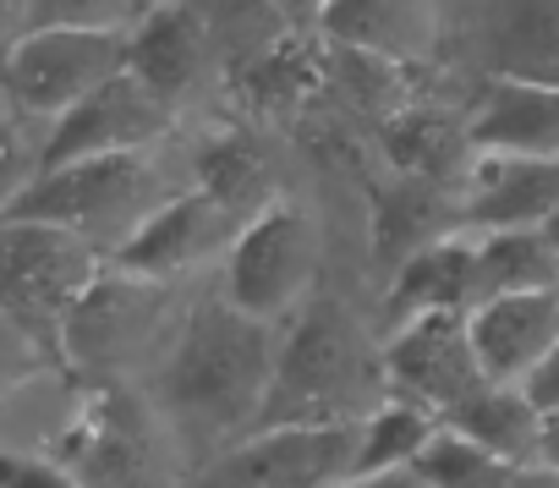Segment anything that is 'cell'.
I'll list each match as a JSON object with an SVG mask.
<instances>
[{
    "label": "cell",
    "instance_id": "obj_27",
    "mask_svg": "<svg viewBox=\"0 0 559 488\" xmlns=\"http://www.w3.org/2000/svg\"><path fill=\"white\" fill-rule=\"evenodd\" d=\"M510 466H515V461L488 455L483 444L461 439V433L444 428V422H439V428L428 433V444L412 455V472H417L428 488H504Z\"/></svg>",
    "mask_w": 559,
    "mask_h": 488
},
{
    "label": "cell",
    "instance_id": "obj_20",
    "mask_svg": "<svg viewBox=\"0 0 559 488\" xmlns=\"http://www.w3.org/2000/svg\"><path fill=\"white\" fill-rule=\"evenodd\" d=\"M319 28L357 56H412L428 39V0H319Z\"/></svg>",
    "mask_w": 559,
    "mask_h": 488
},
{
    "label": "cell",
    "instance_id": "obj_3",
    "mask_svg": "<svg viewBox=\"0 0 559 488\" xmlns=\"http://www.w3.org/2000/svg\"><path fill=\"white\" fill-rule=\"evenodd\" d=\"M165 198L170 192L159 187V170L143 154H105V159L61 165V170H39L0 219L61 225L78 241H88L99 259H110Z\"/></svg>",
    "mask_w": 559,
    "mask_h": 488
},
{
    "label": "cell",
    "instance_id": "obj_9",
    "mask_svg": "<svg viewBox=\"0 0 559 488\" xmlns=\"http://www.w3.org/2000/svg\"><path fill=\"white\" fill-rule=\"evenodd\" d=\"M127 34H88V28H39L23 34L0 61V88L17 116L56 121L67 105L94 94L121 72Z\"/></svg>",
    "mask_w": 559,
    "mask_h": 488
},
{
    "label": "cell",
    "instance_id": "obj_30",
    "mask_svg": "<svg viewBox=\"0 0 559 488\" xmlns=\"http://www.w3.org/2000/svg\"><path fill=\"white\" fill-rule=\"evenodd\" d=\"M45 373H56L50 368V357L7 319V313H0V401H7V395H17L23 384H34V379H45Z\"/></svg>",
    "mask_w": 559,
    "mask_h": 488
},
{
    "label": "cell",
    "instance_id": "obj_26",
    "mask_svg": "<svg viewBox=\"0 0 559 488\" xmlns=\"http://www.w3.org/2000/svg\"><path fill=\"white\" fill-rule=\"evenodd\" d=\"M455 148H466V132L444 110H395L390 127H384V154H390L395 176L444 181Z\"/></svg>",
    "mask_w": 559,
    "mask_h": 488
},
{
    "label": "cell",
    "instance_id": "obj_7",
    "mask_svg": "<svg viewBox=\"0 0 559 488\" xmlns=\"http://www.w3.org/2000/svg\"><path fill=\"white\" fill-rule=\"evenodd\" d=\"M319 281V225L302 203L274 198L225 248V302L258 324L297 313Z\"/></svg>",
    "mask_w": 559,
    "mask_h": 488
},
{
    "label": "cell",
    "instance_id": "obj_33",
    "mask_svg": "<svg viewBox=\"0 0 559 488\" xmlns=\"http://www.w3.org/2000/svg\"><path fill=\"white\" fill-rule=\"evenodd\" d=\"M23 23H28V0H0V61L23 39Z\"/></svg>",
    "mask_w": 559,
    "mask_h": 488
},
{
    "label": "cell",
    "instance_id": "obj_14",
    "mask_svg": "<svg viewBox=\"0 0 559 488\" xmlns=\"http://www.w3.org/2000/svg\"><path fill=\"white\" fill-rule=\"evenodd\" d=\"M554 341H559V286L510 291L466 308V346L488 384H521Z\"/></svg>",
    "mask_w": 559,
    "mask_h": 488
},
{
    "label": "cell",
    "instance_id": "obj_5",
    "mask_svg": "<svg viewBox=\"0 0 559 488\" xmlns=\"http://www.w3.org/2000/svg\"><path fill=\"white\" fill-rule=\"evenodd\" d=\"M83 488H170V461L181 455L176 433L154 401L132 384H88L83 412L45 450Z\"/></svg>",
    "mask_w": 559,
    "mask_h": 488
},
{
    "label": "cell",
    "instance_id": "obj_19",
    "mask_svg": "<svg viewBox=\"0 0 559 488\" xmlns=\"http://www.w3.org/2000/svg\"><path fill=\"white\" fill-rule=\"evenodd\" d=\"M472 308V236L450 230L428 248H417L390 286V324H406L417 313H466Z\"/></svg>",
    "mask_w": 559,
    "mask_h": 488
},
{
    "label": "cell",
    "instance_id": "obj_6",
    "mask_svg": "<svg viewBox=\"0 0 559 488\" xmlns=\"http://www.w3.org/2000/svg\"><path fill=\"white\" fill-rule=\"evenodd\" d=\"M105 259L61 225L0 219V313H7L61 373V324L94 286Z\"/></svg>",
    "mask_w": 559,
    "mask_h": 488
},
{
    "label": "cell",
    "instance_id": "obj_35",
    "mask_svg": "<svg viewBox=\"0 0 559 488\" xmlns=\"http://www.w3.org/2000/svg\"><path fill=\"white\" fill-rule=\"evenodd\" d=\"M537 466L559 472V412H537Z\"/></svg>",
    "mask_w": 559,
    "mask_h": 488
},
{
    "label": "cell",
    "instance_id": "obj_13",
    "mask_svg": "<svg viewBox=\"0 0 559 488\" xmlns=\"http://www.w3.org/2000/svg\"><path fill=\"white\" fill-rule=\"evenodd\" d=\"M121 72L138 88H148L170 116H176V105H187L214 78L203 23H198V12L187 7V0H154V7L143 12V23L127 34Z\"/></svg>",
    "mask_w": 559,
    "mask_h": 488
},
{
    "label": "cell",
    "instance_id": "obj_4",
    "mask_svg": "<svg viewBox=\"0 0 559 488\" xmlns=\"http://www.w3.org/2000/svg\"><path fill=\"white\" fill-rule=\"evenodd\" d=\"M170 346V291L165 281H138L99 270L61 324V379L127 384Z\"/></svg>",
    "mask_w": 559,
    "mask_h": 488
},
{
    "label": "cell",
    "instance_id": "obj_38",
    "mask_svg": "<svg viewBox=\"0 0 559 488\" xmlns=\"http://www.w3.org/2000/svg\"><path fill=\"white\" fill-rule=\"evenodd\" d=\"M537 236H543V248H548V259H554V270H559V209H554V214H543Z\"/></svg>",
    "mask_w": 559,
    "mask_h": 488
},
{
    "label": "cell",
    "instance_id": "obj_34",
    "mask_svg": "<svg viewBox=\"0 0 559 488\" xmlns=\"http://www.w3.org/2000/svg\"><path fill=\"white\" fill-rule=\"evenodd\" d=\"M269 7L286 17V28L292 34H308V28H319V0H269Z\"/></svg>",
    "mask_w": 559,
    "mask_h": 488
},
{
    "label": "cell",
    "instance_id": "obj_8",
    "mask_svg": "<svg viewBox=\"0 0 559 488\" xmlns=\"http://www.w3.org/2000/svg\"><path fill=\"white\" fill-rule=\"evenodd\" d=\"M357 422L335 428H252L214 450L192 488H346Z\"/></svg>",
    "mask_w": 559,
    "mask_h": 488
},
{
    "label": "cell",
    "instance_id": "obj_31",
    "mask_svg": "<svg viewBox=\"0 0 559 488\" xmlns=\"http://www.w3.org/2000/svg\"><path fill=\"white\" fill-rule=\"evenodd\" d=\"M0 488H83V483L50 455L0 450Z\"/></svg>",
    "mask_w": 559,
    "mask_h": 488
},
{
    "label": "cell",
    "instance_id": "obj_37",
    "mask_svg": "<svg viewBox=\"0 0 559 488\" xmlns=\"http://www.w3.org/2000/svg\"><path fill=\"white\" fill-rule=\"evenodd\" d=\"M346 488H428L412 466H395V472H373V477H352Z\"/></svg>",
    "mask_w": 559,
    "mask_h": 488
},
{
    "label": "cell",
    "instance_id": "obj_15",
    "mask_svg": "<svg viewBox=\"0 0 559 488\" xmlns=\"http://www.w3.org/2000/svg\"><path fill=\"white\" fill-rule=\"evenodd\" d=\"M466 148L515 154V159H559V83L493 78L466 127Z\"/></svg>",
    "mask_w": 559,
    "mask_h": 488
},
{
    "label": "cell",
    "instance_id": "obj_28",
    "mask_svg": "<svg viewBox=\"0 0 559 488\" xmlns=\"http://www.w3.org/2000/svg\"><path fill=\"white\" fill-rule=\"evenodd\" d=\"M154 0H28L23 34L39 28H88V34H132Z\"/></svg>",
    "mask_w": 559,
    "mask_h": 488
},
{
    "label": "cell",
    "instance_id": "obj_32",
    "mask_svg": "<svg viewBox=\"0 0 559 488\" xmlns=\"http://www.w3.org/2000/svg\"><path fill=\"white\" fill-rule=\"evenodd\" d=\"M521 395L537 406V412H559V341L543 352V362L521 379Z\"/></svg>",
    "mask_w": 559,
    "mask_h": 488
},
{
    "label": "cell",
    "instance_id": "obj_24",
    "mask_svg": "<svg viewBox=\"0 0 559 488\" xmlns=\"http://www.w3.org/2000/svg\"><path fill=\"white\" fill-rule=\"evenodd\" d=\"M187 7L203 23L214 72H236V67H247L252 56H263L269 45H280L292 34L286 17H280L269 0H187Z\"/></svg>",
    "mask_w": 559,
    "mask_h": 488
},
{
    "label": "cell",
    "instance_id": "obj_21",
    "mask_svg": "<svg viewBox=\"0 0 559 488\" xmlns=\"http://www.w3.org/2000/svg\"><path fill=\"white\" fill-rule=\"evenodd\" d=\"M439 422L455 428L461 439L483 444V450L499 455V461H515V466L537 461V406L521 395V384H488V379H483V384H477L466 401H455Z\"/></svg>",
    "mask_w": 559,
    "mask_h": 488
},
{
    "label": "cell",
    "instance_id": "obj_2",
    "mask_svg": "<svg viewBox=\"0 0 559 488\" xmlns=\"http://www.w3.org/2000/svg\"><path fill=\"white\" fill-rule=\"evenodd\" d=\"M274 335V368L252 428H335L362 422L384 401L362 324L335 297H308Z\"/></svg>",
    "mask_w": 559,
    "mask_h": 488
},
{
    "label": "cell",
    "instance_id": "obj_17",
    "mask_svg": "<svg viewBox=\"0 0 559 488\" xmlns=\"http://www.w3.org/2000/svg\"><path fill=\"white\" fill-rule=\"evenodd\" d=\"M461 230V209H450L444 181L428 176H395L373 192V264L401 270L417 248Z\"/></svg>",
    "mask_w": 559,
    "mask_h": 488
},
{
    "label": "cell",
    "instance_id": "obj_10",
    "mask_svg": "<svg viewBox=\"0 0 559 488\" xmlns=\"http://www.w3.org/2000/svg\"><path fill=\"white\" fill-rule=\"evenodd\" d=\"M165 132H170V110L148 88H138L127 72H116L110 83H99L94 94H83L78 105H67L50 121V132L39 143V170H61V165H78V159H105V154H143Z\"/></svg>",
    "mask_w": 559,
    "mask_h": 488
},
{
    "label": "cell",
    "instance_id": "obj_29",
    "mask_svg": "<svg viewBox=\"0 0 559 488\" xmlns=\"http://www.w3.org/2000/svg\"><path fill=\"white\" fill-rule=\"evenodd\" d=\"M34 170H39V143H28V127L12 105H0V214L34 181Z\"/></svg>",
    "mask_w": 559,
    "mask_h": 488
},
{
    "label": "cell",
    "instance_id": "obj_16",
    "mask_svg": "<svg viewBox=\"0 0 559 488\" xmlns=\"http://www.w3.org/2000/svg\"><path fill=\"white\" fill-rule=\"evenodd\" d=\"M559 209V159H515V154H477L461 225L472 230H510L543 225Z\"/></svg>",
    "mask_w": 559,
    "mask_h": 488
},
{
    "label": "cell",
    "instance_id": "obj_1",
    "mask_svg": "<svg viewBox=\"0 0 559 488\" xmlns=\"http://www.w3.org/2000/svg\"><path fill=\"white\" fill-rule=\"evenodd\" d=\"M274 368V330L236 313L225 297H198L154 373V412L198 466L252 433Z\"/></svg>",
    "mask_w": 559,
    "mask_h": 488
},
{
    "label": "cell",
    "instance_id": "obj_23",
    "mask_svg": "<svg viewBox=\"0 0 559 488\" xmlns=\"http://www.w3.org/2000/svg\"><path fill=\"white\" fill-rule=\"evenodd\" d=\"M225 83L252 116H286L319 88V61H313L302 34H286L263 56H252L247 67L225 72Z\"/></svg>",
    "mask_w": 559,
    "mask_h": 488
},
{
    "label": "cell",
    "instance_id": "obj_12",
    "mask_svg": "<svg viewBox=\"0 0 559 488\" xmlns=\"http://www.w3.org/2000/svg\"><path fill=\"white\" fill-rule=\"evenodd\" d=\"M241 225L219 209V203H209L198 187L192 192H176V198H165L121 248L105 259L110 270H121V275H138V281H176V275H187V270H198L203 259H219L225 248H230V236H236Z\"/></svg>",
    "mask_w": 559,
    "mask_h": 488
},
{
    "label": "cell",
    "instance_id": "obj_36",
    "mask_svg": "<svg viewBox=\"0 0 559 488\" xmlns=\"http://www.w3.org/2000/svg\"><path fill=\"white\" fill-rule=\"evenodd\" d=\"M504 488H559V472H554V466H537V461H526V466H510Z\"/></svg>",
    "mask_w": 559,
    "mask_h": 488
},
{
    "label": "cell",
    "instance_id": "obj_25",
    "mask_svg": "<svg viewBox=\"0 0 559 488\" xmlns=\"http://www.w3.org/2000/svg\"><path fill=\"white\" fill-rule=\"evenodd\" d=\"M439 428L433 412L384 395L362 422H357V450H352V477H373V472H395L412 466V455L428 444V433Z\"/></svg>",
    "mask_w": 559,
    "mask_h": 488
},
{
    "label": "cell",
    "instance_id": "obj_18",
    "mask_svg": "<svg viewBox=\"0 0 559 488\" xmlns=\"http://www.w3.org/2000/svg\"><path fill=\"white\" fill-rule=\"evenodd\" d=\"M192 176H198V192L209 203H219L236 225H247L252 214H263L280 198L274 165L247 127H225V132L203 138L192 154Z\"/></svg>",
    "mask_w": 559,
    "mask_h": 488
},
{
    "label": "cell",
    "instance_id": "obj_22",
    "mask_svg": "<svg viewBox=\"0 0 559 488\" xmlns=\"http://www.w3.org/2000/svg\"><path fill=\"white\" fill-rule=\"evenodd\" d=\"M559 270L543 248L537 225H510V230H477L472 236V308L488 297L510 291H554Z\"/></svg>",
    "mask_w": 559,
    "mask_h": 488
},
{
    "label": "cell",
    "instance_id": "obj_11",
    "mask_svg": "<svg viewBox=\"0 0 559 488\" xmlns=\"http://www.w3.org/2000/svg\"><path fill=\"white\" fill-rule=\"evenodd\" d=\"M379 379L384 395L444 417L455 401H466L483 384L477 357L466 346V313H417L395 324L390 346L379 352Z\"/></svg>",
    "mask_w": 559,
    "mask_h": 488
}]
</instances>
